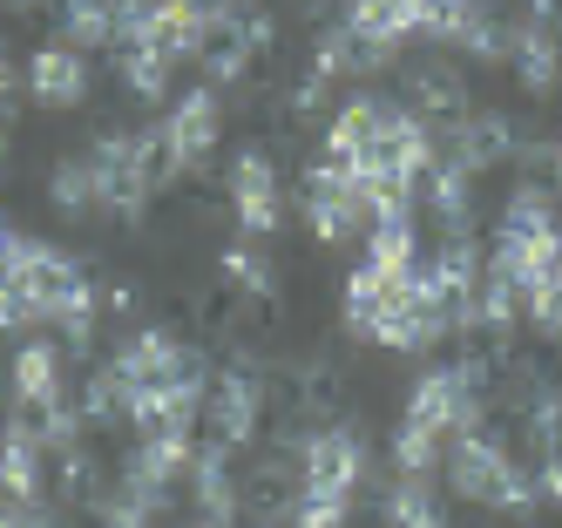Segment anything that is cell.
<instances>
[{
	"mask_svg": "<svg viewBox=\"0 0 562 528\" xmlns=\"http://www.w3.org/2000/svg\"><path fill=\"white\" fill-rule=\"evenodd\" d=\"M55 203H61V211L68 217H82V211H102V190H95V162L89 156H61L55 162Z\"/></svg>",
	"mask_w": 562,
	"mask_h": 528,
	"instance_id": "603a6c76",
	"label": "cell"
},
{
	"mask_svg": "<svg viewBox=\"0 0 562 528\" xmlns=\"http://www.w3.org/2000/svg\"><path fill=\"white\" fill-rule=\"evenodd\" d=\"M386 528H448V515H440L427 474H400L386 487Z\"/></svg>",
	"mask_w": 562,
	"mask_h": 528,
	"instance_id": "ffe728a7",
	"label": "cell"
},
{
	"mask_svg": "<svg viewBox=\"0 0 562 528\" xmlns=\"http://www.w3.org/2000/svg\"><path fill=\"white\" fill-rule=\"evenodd\" d=\"M326 156L346 162V170H359L367 183H380L400 211H407L420 177L434 170V130L400 102L352 96V102H339L333 130H326Z\"/></svg>",
	"mask_w": 562,
	"mask_h": 528,
	"instance_id": "6da1fadb",
	"label": "cell"
},
{
	"mask_svg": "<svg viewBox=\"0 0 562 528\" xmlns=\"http://www.w3.org/2000/svg\"><path fill=\"white\" fill-rule=\"evenodd\" d=\"M508 61H515V75L529 81L536 96H549L562 81V34H555V21H529V14H521L515 34H508Z\"/></svg>",
	"mask_w": 562,
	"mask_h": 528,
	"instance_id": "9a60e30c",
	"label": "cell"
},
{
	"mask_svg": "<svg viewBox=\"0 0 562 528\" xmlns=\"http://www.w3.org/2000/svg\"><path fill=\"white\" fill-rule=\"evenodd\" d=\"M224 183H231L237 224H245L251 237H265V231L278 224V170H271V156H265V149H237Z\"/></svg>",
	"mask_w": 562,
	"mask_h": 528,
	"instance_id": "8fae6325",
	"label": "cell"
},
{
	"mask_svg": "<svg viewBox=\"0 0 562 528\" xmlns=\"http://www.w3.org/2000/svg\"><path fill=\"white\" fill-rule=\"evenodd\" d=\"M359 474H367V447L352 427H318L299 447V528H339L352 515Z\"/></svg>",
	"mask_w": 562,
	"mask_h": 528,
	"instance_id": "3957f363",
	"label": "cell"
},
{
	"mask_svg": "<svg viewBox=\"0 0 562 528\" xmlns=\"http://www.w3.org/2000/svg\"><path fill=\"white\" fill-rule=\"evenodd\" d=\"M115 380H123V406H130V420H136L143 400L170 393V386H183V380H204V359L183 352L170 333H136L123 352H115Z\"/></svg>",
	"mask_w": 562,
	"mask_h": 528,
	"instance_id": "ba28073f",
	"label": "cell"
},
{
	"mask_svg": "<svg viewBox=\"0 0 562 528\" xmlns=\"http://www.w3.org/2000/svg\"><path fill=\"white\" fill-rule=\"evenodd\" d=\"M0 528H55V521H48L42 508H34V502H27V508H14V502H0Z\"/></svg>",
	"mask_w": 562,
	"mask_h": 528,
	"instance_id": "f546056e",
	"label": "cell"
},
{
	"mask_svg": "<svg viewBox=\"0 0 562 528\" xmlns=\"http://www.w3.org/2000/svg\"><path fill=\"white\" fill-rule=\"evenodd\" d=\"M434 461H440V434L400 420V434H393V468H400V474H427Z\"/></svg>",
	"mask_w": 562,
	"mask_h": 528,
	"instance_id": "484cf974",
	"label": "cell"
},
{
	"mask_svg": "<svg viewBox=\"0 0 562 528\" xmlns=\"http://www.w3.org/2000/svg\"><path fill=\"white\" fill-rule=\"evenodd\" d=\"M555 170H562V136H555Z\"/></svg>",
	"mask_w": 562,
	"mask_h": 528,
	"instance_id": "836d02e7",
	"label": "cell"
},
{
	"mask_svg": "<svg viewBox=\"0 0 562 528\" xmlns=\"http://www.w3.org/2000/svg\"><path fill=\"white\" fill-rule=\"evenodd\" d=\"M529 312L542 318V333H549V339H562V237H555V258H549L542 284L529 292Z\"/></svg>",
	"mask_w": 562,
	"mask_h": 528,
	"instance_id": "4316f807",
	"label": "cell"
},
{
	"mask_svg": "<svg viewBox=\"0 0 562 528\" xmlns=\"http://www.w3.org/2000/svg\"><path fill=\"white\" fill-rule=\"evenodd\" d=\"M481 373H488V359H461V366H434V373L414 386L407 400V420L454 440V434H474L481 427Z\"/></svg>",
	"mask_w": 562,
	"mask_h": 528,
	"instance_id": "52a82bcc",
	"label": "cell"
},
{
	"mask_svg": "<svg viewBox=\"0 0 562 528\" xmlns=\"http://www.w3.org/2000/svg\"><path fill=\"white\" fill-rule=\"evenodd\" d=\"M95 162V190H102V211L115 217H143V203L156 196V183L177 177L170 170V149H164V130H115L89 149Z\"/></svg>",
	"mask_w": 562,
	"mask_h": 528,
	"instance_id": "277c9868",
	"label": "cell"
},
{
	"mask_svg": "<svg viewBox=\"0 0 562 528\" xmlns=\"http://www.w3.org/2000/svg\"><path fill=\"white\" fill-rule=\"evenodd\" d=\"M448 481L461 487V502L502 508V515H521V508L536 502V474H521V468L502 454V440H488L481 427L448 440Z\"/></svg>",
	"mask_w": 562,
	"mask_h": 528,
	"instance_id": "8992f818",
	"label": "cell"
},
{
	"mask_svg": "<svg viewBox=\"0 0 562 528\" xmlns=\"http://www.w3.org/2000/svg\"><path fill=\"white\" fill-rule=\"evenodd\" d=\"M224 278H231L245 299H258V305H271V299H278L271 258H265V251H251V244H237V251H224Z\"/></svg>",
	"mask_w": 562,
	"mask_h": 528,
	"instance_id": "cb8c5ba5",
	"label": "cell"
},
{
	"mask_svg": "<svg viewBox=\"0 0 562 528\" xmlns=\"http://www.w3.org/2000/svg\"><path fill=\"white\" fill-rule=\"evenodd\" d=\"M536 502L562 508V447H555V454H542V468H536Z\"/></svg>",
	"mask_w": 562,
	"mask_h": 528,
	"instance_id": "83f0119b",
	"label": "cell"
},
{
	"mask_svg": "<svg viewBox=\"0 0 562 528\" xmlns=\"http://www.w3.org/2000/svg\"><path fill=\"white\" fill-rule=\"evenodd\" d=\"M27 96L48 102V109H75L89 96V48L75 41H48V48L27 55Z\"/></svg>",
	"mask_w": 562,
	"mask_h": 528,
	"instance_id": "30bf717a",
	"label": "cell"
},
{
	"mask_svg": "<svg viewBox=\"0 0 562 528\" xmlns=\"http://www.w3.org/2000/svg\"><path fill=\"white\" fill-rule=\"evenodd\" d=\"M14 406H21V420H48L55 406H68V393H61V366H55V352L42 346V339H27L21 352H14Z\"/></svg>",
	"mask_w": 562,
	"mask_h": 528,
	"instance_id": "5bb4252c",
	"label": "cell"
},
{
	"mask_svg": "<svg viewBox=\"0 0 562 528\" xmlns=\"http://www.w3.org/2000/svg\"><path fill=\"white\" fill-rule=\"evenodd\" d=\"M14 81H21V75H14V61H8V48H0V115H8V96H14Z\"/></svg>",
	"mask_w": 562,
	"mask_h": 528,
	"instance_id": "4dcf8cb0",
	"label": "cell"
},
{
	"mask_svg": "<svg viewBox=\"0 0 562 528\" xmlns=\"http://www.w3.org/2000/svg\"><path fill=\"white\" fill-rule=\"evenodd\" d=\"M61 41L75 48H115V0H61Z\"/></svg>",
	"mask_w": 562,
	"mask_h": 528,
	"instance_id": "44dd1931",
	"label": "cell"
},
{
	"mask_svg": "<svg viewBox=\"0 0 562 528\" xmlns=\"http://www.w3.org/2000/svg\"><path fill=\"white\" fill-rule=\"evenodd\" d=\"M367 244H373L367 258H373V265H393V271H414V258H420V231H414V217H407V211L380 217Z\"/></svg>",
	"mask_w": 562,
	"mask_h": 528,
	"instance_id": "7402d4cb",
	"label": "cell"
},
{
	"mask_svg": "<svg viewBox=\"0 0 562 528\" xmlns=\"http://www.w3.org/2000/svg\"><path fill=\"white\" fill-rule=\"evenodd\" d=\"M115 75H123V89H136L143 102H164V89H170V55L149 48V41H123V48H115Z\"/></svg>",
	"mask_w": 562,
	"mask_h": 528,
	"instance_id": "d6986e66",
	"label": "cell"
},
{
	"mask_svg": "<svg viewBox=\"0 0 562 528\" xmlns=\"http://www.w3.org/2000/svg\"><path fill=\"white\" fill-rule=\"evenodd\" d=\"M217 130H224V109L211 89H190L170 115H164V149H170V170H196L211 149H217Z\"/></svg>",
	"mask_w": 562,
	"mask_h": 528,
	"instance_id": "9c48e42d",
	"label": "cell"
},
{
	"mask_svg": "<svg viewBox=\"0 0 562 528\" xmlns=\"http://www.w3.org/2000/svg\"><path fill=\"white\" fill-rule=\"evenodd\" d=\"M346 325L359 339L393 346V352H427L434 339H448V318L427 299V278L373 265V258L346 278Z\"/></svg>",
	"mask_w": 562,
	"mask_h": 528,
	"instance_id": "7a4b0ae2",
	"label": "cell"
},
{
	"mask_svg": "<svg viewBox=\"0 0 562 528\" xmlns=\"http://www.w3.org/2000/svg\"><path fill=\"white\" fill-rule=\"evenodd\" d=\"M407 89H414V102H420L427 115L448 122V130H461V122L474 115V109H468V89H461V68H448V61L414 68V75H407Z\"/></svg>",
	"mask_w": 562,
	"mask_h": 528,
	"instance_id": "ac0fdd59",
	"label": "cell"
},
{
	"mask_svg": "<svg viewBox=\"0 0 562 528\" xmlns=\"http://www.w3.org/2000/svg\"><path fill=\"white\" fill-rule=\"evenodd\" d=\"M21 251H27V237L0 224V292H8V284L21 278Z\"/></svg>",
	"mask_w": 562,
	"mask_h": 528,
	"instance_id": "f1b7e54d",
	"label": "cell"
},
{
	"mask_svg": "<svg viewBox=\"0 0 562 528\" xmlns=\"http://www.w3.org/2000/svg\"><path fill=\"white\" fill-rule=\"evenodd\" d=\"M0 156H8V115H0Z\"/></svg>",
	"mask_w": 562,
	"mask_h": 528,
	"instance_id": "1f68e13d",
	"label": "cell"
},
{
	"mask_svg": "<svg viewBox=\"0 0 562 528\" xmlns=\"http://www.w3.org/2000/svg\"><path fill=\"white\" fill-rule=\"evenodd\" d=\"M393 211H400V203L380 183H367L359 170H346V162H333V156L305 177V217H312V231L326 237V244L373 237V224L393 217Z\"/></svg>",
	"mask_w": 562,
	"mask_h": 528,
	"instance_id": "5b68a950",
	"label": "cell"
},
{
	"mask_svg": "<svg viewBox=\"0 0 562 528\" xmlns=\"http://www.w3.org/2000/svg\"><path fill=\"white\" fill-rule=\"evenodd\" d=\"M427 203H434V217L448 224V237H468V211H474V170L461 156H434V170L420 177Z\"/></svg>",
	"mask_w": 562,
	"mask_h": 528,
	"instance_id": "2e32d148",
	"label": "cell"
},
{
	"mask_svg": "<svg viewBox=\"0 0 562 528\" xmlns=\"http://www.w3.org/2000/svg\"><path fill=\"white\" fill-rule=\"evenodd\" d=\"M0 487L14 502H42V487H55V447L27 420H14L8 440H0Z\"/></svg>",
	"mask_w": 562,
	"mask_h": 528,
	"instance_id": "7c38bea8",
	"label": "cell"
},
{
	"mask_svg": "<svg viewBox=\"0 0 562 528\" xmlns=\"http://www.w3.org/2000/svg\"><path fill=\"white\" fill-rule=\"evenodd\" d=\"M8 427H14V420H8V414H0V440H8Z\"/></svg>",
	"mask_w": 562,
	"mask_h": 528,
	"instance_id": "d6a6232c",
	"label": "cell"
},
{
	"mask_svg": "<svg viewBox=\"0 0 562 528\" xmlns=\"http://www.w3.org/2000/svg\"><path fill=\"white\" fill-rule=\"evenodd\" d=\"M420 14V34H440V41H461V27L481 14V0H414Z\"/></svg>",
	"mask_w": 562,
	"mask_h": 528,
	"instance_id": "d4e9b609",
	"label": "cell"
},
{
	"mask_svg": "<svg viewBox=\"0 0 562 528\" xmlns=\"http://www.w3.org/2000/svg\"><path fill=\"white\" fill-rule=\"evenodd\" d=\"M258 414H265V380L245 373V366H231V373L217 380V400H211V434L237 454V447L258 434Z\"/></svg>",
	"mask_w": 562,
	"mask_h": 528,
	"instance_id": "4fadbf2b",
	"label": "cell"
},
{
	"mask_svg": "<svg viewBox=\"0 0 562 528\" xmlns=\"http://www.w3.org/2000/svg\"><path fill=\"white\" fill-rule=\"evenodd\" d=\"M521 149V136H515V122L508 115H495V109H474L461 130H454V156L468 162V170H488V162H508Z\"/></svg>",
	"mask_w": 562,
	"mask_h": 528,
	"instance_id": "e0dca14e",
	"label": "cell"
}]
</instances>
